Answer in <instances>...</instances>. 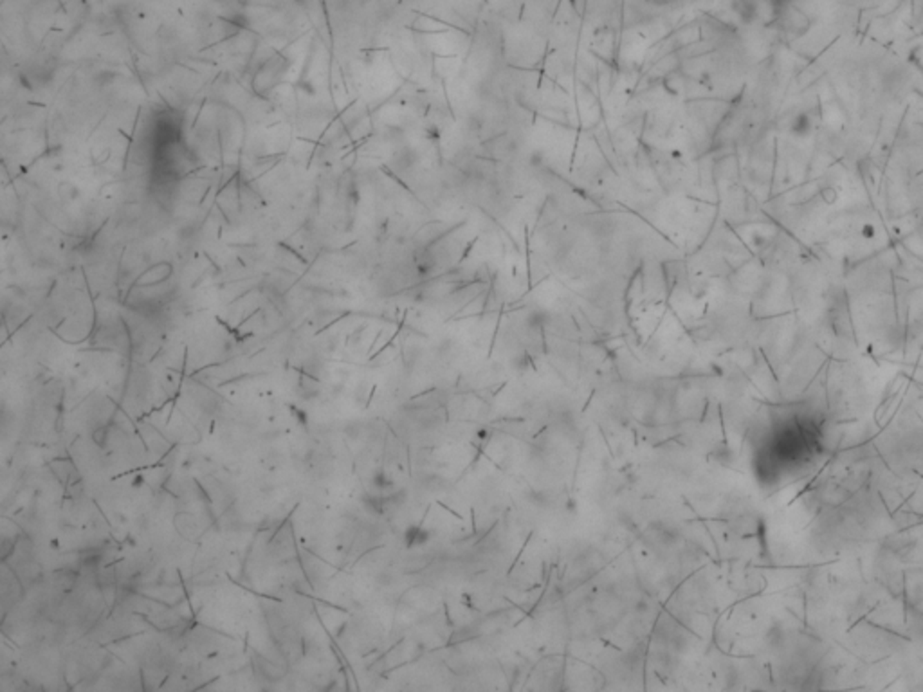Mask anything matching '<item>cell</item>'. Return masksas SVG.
Masks as SVG:
<instances>
[{
	"label": "cell",
	"instance_id": "obj_1",
	"mask_svg": "<svg viewBox=\"0 0 923 692\" xmlns=\"http://www.w3.org/2000/svg\"><path fill=\"white\" fill-rule=\"evenodd\" d=\"M458 224H455V222H446V220H431V222L424 224L417 231L415 236L411 238V243L415 245V249H428L433 243L439 242L440 238H444Z\"/></svg>",
	"mask_w": 923,
	"mask_h": 692
}]
</instances>
